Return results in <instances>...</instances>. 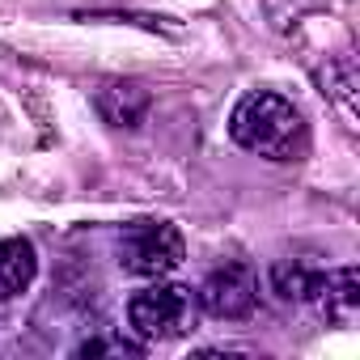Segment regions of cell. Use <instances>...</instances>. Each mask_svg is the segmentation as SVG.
Listing matches in <instances>:
<instances>
[{
    "label": "cell",
    "mask_w": 360,
    "mask_h": 360,
    "mask_svg": "<svg viewBox=\"0 0 360 360\" xmlns=\"http://www.w3.org/2000/svg\"><path fill=\"white\" fill-rule=\"evenodd\" d=\"M229 136L238 148L259 153L267 161H301L309 148V127L301 110L284 94H271V89H255L233 106Z\"/></svg>",
    "instance_id": "obj_1"
},
{
    "label": "cell",
    "mask_w": 360,
    "mask_h": 360,
    "mask_svg": "<svg viewBox=\"0 0 360 360\" xmlns=\"http://www.w3.org/2000/svg\"><path fill=\"white\" fill-rule=\"evenodd\" d=\"M195 322H200V301L187 284H161L157 280V284L131 292V301H127V326L144 343L191 335Z\"/></svg>",
    "instance_id": "obj_2"
},
{
    "label": "cell",
    "mask_w": 360,
    "mask_h": 360,
    "mask_svg": "<svg viewBox=\"0 0 360 360\" xmlns=\"http://www.w3.org/2000/svg\"><path fill=\"white\" fill-rule=\"evenodd\" d=\"M183 259H187V242L169 221H131L119 233V263L131 276L161 280L174 267H183Z\"/></svg>",
    "instance_id": "obj_3"
},
{
    "label": "cell",
    "mask_w": 360,
    "mask_h": 360,
    "mask_svg": "<svg viewBox=\"0 0 360 360\" xmlns=\"http://www.w3.org/2000/svg\"><path fill=\"white\" fill-rule=\"evenodd\" d=\"M195 301H200V309H208L212 318H246V314H255V305H259V276L246 267V263H225V267H217L204 284H200V292H195Z\"/></svg>",
    "instance_id": "obj_4"
},
{
    "label": "cell",
    "mask_w": 360,
    "mask_h": 360,
    "mask_svg": "<svg viewBox=\"0 0 360 360\" xmlns=\"http://www.w3.org/2000/svg\"><path fill=\"white\" fill-rule=\"evenodd\" d=\"M309 305H314L326 322L352 326V322H356V309H360V271H356V267L318 271L314 292H309Z\"/></svg>",
    "instance_id": "obj_5"
},
{
    "label": "cell",
    "mask_w": 360,
    "mask_h": 360,
    "mask_svg": "<svg viewBox=\"0 0 360 360\" xmlns=\"http://www.w3.org/2000/svg\"><path fill=\"white\" fill-rule=\"evenodd\" d=\"M153 106V94L140 81H110L98 89V115L110 127H140Z\"/></svg>",
    "instance_id": "obj_6"
},
{
    "label": "cell",
    "mask_w": 360,
    "mask_h": 360,
    "mask_svg": "<svg viewBox=\"0 0 360 360\" xmlns=\"http://www.w3.org/2000/svg\"><path fill=\"white\" fill-rule=\"evenodd\" d=\"M39 276V255L30 238H0V301L22 297Z\"/></svg>",
    "instance_id": "obj_7"
},
{
    "label": "cell",
    "mask_w": 360,
    "mask_h": 360,
    "mask_svg": "<svg viewBox=\"0 0 360 360\" xmlns=\"http://www.w3.org/2000/svg\"><path fill=\"white\" fill-rule=\"evenodd\" d=\"M314 280H318V271H314L309 263H301V259H280V263L271 267V288H276L284 301H309Z\"/></svg>",
    "instance_id": "obj_8"
},
{
    "label": "cell",
    "mask_w": 360,
    "mask_h": 360,
    "mask_svg": "<svg viewBox=\"0 0 360 360\" xmlns=\"http://www.w3.org/2000/svg\"><path fill=\"white\" fill-rule=\"evenodd\" d=\"M98 352H140V347H131V343H106V339H89V343L77 347V356H98Z\"/></svg>",
    "instance_id": "obj_9"
}]
</instances>
